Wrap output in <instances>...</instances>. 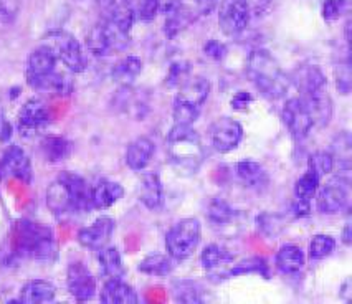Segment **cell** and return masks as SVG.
I'll return each mask as SVG.
<instances>
[{"instance_id":"1","label":"cell","mask_w":352,"mask_h":304,"mask_svg":"<svg viewBox=\"0 0 352 304\" xmlns=\"http://www.w3.org/2000/svg\"><path fill=\"white\" fill-rule=\"evenodd\" d=\"M166 144L172 169L179 175H194L200 169L206 151L199 133L190 124H174Z\"/></svg>"},{"instance_id":"2","label":"cell","mask_w":352,"mask_h":304,"mask_svg":"<svg viewBox=\"0 0 352 304\" xmlns=\"http://www.w3.org/2000/svg\"><path fill=\"white\" fill-rule=\"evenodd\" d=\"M247 73L256 89L268 100H280L289 88V78L267 50H253L248 56Z\"/></svg>"},{"instance_id":"3","label":"cell","mask_w":352,"mask_h":304,"mask_svg":"<svg viewBox=\"0 0 352 304\" xmlns=\"http://www.w3.org/2000/svg\"><path fill=\"white\" fill-rule=\"evenodd\" d=\"M15 243L20 257L36 261H53L56 257V241L53 232L35 221H19L15 228Z\"/></svg>"},{"instance_id":"4","label":"cell","mask_w":352,"mask_h":304,"mask_svg":"<svg viewBox=\"0 0 352 304\" xmlns=\"http://www.w3.org/2000/svg\"><path fill=\"white\" fill-rule=\"evenodd\" d=\"M210 93V81L204 76H189L179 86L174 98L175 124H192L206 105Z\"/></svg>"},{"instance_id":"5","label":"cell","mask_w":352,"mask_h":304,"mask_svg":"<svg viewBox=\"0 0 352 304\" xmlns=\"http://www.w3.org/2000/svg\"><path fill=\"white\" fill-rule=\"evenodd\" d=\"M200 241V221L182 219L169 230L166 237L167 253L174 260H186L197 250Z\"/></svg>"},{"instance_id":"6","label":"cell","mask_w":352,"mask_h":304,"mask_svg":"<svg viewBox=\"0 0 352 304\" xmlns=\"http://www.w3.org/2000/svg\"><path fill=\"white\" fill-rule=\"evenodd\" d=\"M129 43V34L120 30L114 23L108 20H100L96 25L91 27L88 36H86V45L89 52L95 56H108L114 52H120Z\"/></svg>"},{"instance_id":"7","label":"cell","mask_w":352,"mask_h":304,"mask_svg":"<svg viewBox=\"0 0 352 304\" xmlns=\"http://www.w3.org/2000/svg\"><path fill=\"white\" fill-rule=\"evenodd\" d=\"M43 45H47L50 48L53 55L56 56V60H60L67 67L68 72H85L86 58L83 48H81L80 42L72 34L63 30H55L52 34H48Z\"/></svg>"},{"instance_id":"8","label":"cell","mask_w":352,"mask_h":304,"mask_svg":"<svg viewBox=\"0 0 352 304\" xmlns=\"http://www.w3.org/2000/svg\"><path fill=\"white\" fill-rule=\"evenodd\" d=\"M248 0H222L219 6V25L228 36L241 34L250 23Z\"/></svg>"},{"instance_id":"9","label":"cell","mask_w":352,"mask_h":304,"mask_svg":"<svg viewBox=\"0 0 352 304\" xmlns=\"http://www.w3.org/2000/svg\"><path fill=\"white\" fill-rule=\"evenodd\" d=\"M241 139H243V127L233 118H219L210 127L212 146L220 154L236 149Z\"/></svg>"},{"instance_id":"10","label":"cell","mask_w":352,"mask_h":304,"mask_svg":"<svg viewBox=\"0 0 352 304\" xmlns=\"http://www.w3.org/2000/svg\"><path fill=\"white\" fill-rule=\"evenodd\" d=\"M281 119L294 139H305L314 126L302 98H289L281 109Z\"/></svg>"},{"instance_id":"11","label":"cell","mask_w":352,"mask_h":304,"mask_svg":"<svg viewBox=\"0 0 352 304\" xmlns=\"http://www.w3.org/2000/svg\"><path fill=\"white\" fill-rule=\"evenodd\" d=\"M56 56L53 55V52L47 45H40L38 48H35L34 52L28 55L27 60V83L32 86V88L36 89L38 85L47 78L50 73L56 69Z\"/></svg>"},{"instance_id":"12","label":"cell","mask_w":352,"mask_h":304,"mask_svg":"<svg viewBox=\"0 0 352 304\" xmlns=\"http://www.w3.org/2000/svg\"><path fill=\"white\" fill-rule=\"evenodd\" d=\"M349 200V194H347V180L336 179L326 184L321 191L318 192L316 197V207L318 210L324 215H336V213L342 212L344 207L347 205Z\"/></svg>"},{"instance_id":"13","label":"cell","mask_w":352,"mask_h":304,"mask_svg":"<svg viewBox=\"0 0 352 304\" xmlns=\"http://www.w3.org/2000/svg\"><path fill=\"white\" fill-rule=\"evenodd\" d=\"M68 291L78 301H88L96 294V279L83 263L76 261L68 266Z\"/></svg>"},{"instance_id":"14","label":"cell","mask_w":352,"mask_h":304,"mask_svg":"<svg viewBox=\"0 0 352 304\" xmlns=\"http://www.w3.org/2000/svg\"><path fill=\"white\" fill-rule=\"evenodd\" d=\"M19 129L22 134H35L40 129H43L45 126H48V122L52 121L50 111L42 101L38 100H30L22 106V109L19 111Z\"/></svg>"},{"instance_id":"15","label":"cell","mask_w":352,"mask_h":304,"mask_svg":"<svg viewBox=\"0 0 352 304\" xmlns=\"http://www.w3.org/2000/svg\"><path fill=\"white\" fill-rule=\"evenodd\" d=\"M114 232V220L109 217H100L89 227L81 228L78 232V241L88 250H101L108 245L109 238Z\"/></svg>"},{"instance_id":"16","label":"cell","mask_w":352,"mask_h":304,"mask_svg":"<svg viewBox=\"0 0 352 304\" xmlns=\"http://www.w3.org/2000/svg\"><path fill=\"white\" fill-rule=\"evenodd\" d=\"M0 169L3 174H9L12 177L30 182L32 180V164L25 151L19 146H10L3 154Z\"/></svg>"},{"instance_id":"17","label":"cell","mask_w":352,"mask_h":304,"mask_svg":"<svg viewBox=\"0 0 352 304\" xmlns=\"http://www.w3.org/2000/svg\"><path fill=\"white\" fill-rule=\"evenodd\" d=\"M306 108H308L311 118H313V124L327 126L331 118H333V101H331L327 89L322 88L319 91L305 94L302 96Z\"/></svg>"},{"instance_id":"18","label":"cell","mask_w":352,"mask_h":304,"mask_svg":"<svg viewBox=\"0 0 352 304\" xmlns=\"http://www.w3.org/2000/svg\"><path fill=\"white\" fill-rule=\"evenodd\" d=\"M192 20H194V14H192L189 7L177 2V0H172L169 6L166 7L164 34L169 36V39H174V36H177L181 32H184L190 25Z\"/></svg>"},{"instance_id":"19","label":"cell","mask_w":352,"mask_h":304,"mask_svg":"<svg viewBox=\"0 0 352 304\" xmlns=\"http://www.w3.org/2000/svg\"><path fill=\"white\" fill-rule=\"evenodd\" d=\"M289 81H293V83L296 85V88L301 89L302 96H305V94L319 91V89L327 86L324 73L321 72V68L314 67V65H302V67H298L293 72Z\"/></svg>"},{"instance_id":"20","label":"cell","mask_w":352,"mask_h":304,"mask_svg":"<svg viewBox=\"0 0 352 304\" xmlns=\"http://www.w3.org/2000/svg\"><path fill=\"white\" fill-rule=\"evenodd\" d=\"M60 179L63 180L69 188V194H72L73 200V210L86 212L89 210V208H93L91 187H88V184L85 182L83 177H80L78 174H73V172H63V174L60 175Z\"/></svg>"},{"instance_id":"21","label":"cell","mask_w":352,"mask_h":304,"mask_svg":"<svg viewBox=\"0 0 352 304\" xmlns=\"http://www.w3.org/2000/svg\"><path fill=\"white\" fill-rule=\"evenodd\" d=\"M139 199L149 210H159L164 205V187L155 172H147L139 184Z\"/></svg>"},{"instance_id":"22","label":"cell","mask_w":352,"mask_h":304,"mask_svg":"<svg viewBox=\"0 0 352 304\" xmlns=\"http://www.w3.org/2000/svg\"><path fill=\"white\" fill-rule=\"evenodd\" d=\"M154 152V142L149 138H146V135H141V138L134 139L128 146V151H126V164L133 171H144L147 164L153 159Z\"/></svg>"},{"instance_id":"23","label":"cell","mask_w":352,"mask_h":304,"mask_svg":"<svg viewBox=\"0 0 352 304\" xmlns=\"http://www.w3.org/2000/svg\"><path fill=\"white\" fill-rule=\"evenodd\" d=\"M101 301L106 304H136V291L122 279H108L101 291Z\"/></svg>"},{"instance_id":"24","label":"cell","mask_w":352,"mask_h":304,"mask_svg":"<svg viewBox=\"0 0 352 304\" xmlns=\"http://www.w3.org/2000/svg\"><path fill=\"white\" fill-rule=\"evenodd\" d=\"M122 195H124V191L120 184L111 182V180H100L95 187H91V205L98 210H106L116 204Z\"/></svg>"},{"instance_id":"25","label":"cell","mask_w":352,"mask_h":304,"mask_svg":"<svg viewBox=\"0 0 352 304\" xmlns=\"http://www.w3.org/2000/svg\"><path fill=\"white\" fill-rule=\"evenodd\" d=\"M47 205L55 215H65L73 210V200L67 184L60 177L47 188Z\"/></svg>"},{"instance_id":"26","label":"cell","mask_w":352,"mask_h":304,"mask_svg":"<svg viewBox=\"0 0 352 304\" xmlns=\"http://www.w3.org/2000/svg\"><path fill=\"white\" fill-rule=\"evenodd\" d=\"M55 286L50 281L45 279H32L25 283V286L20 291V303L25 304H40V303H50L55 298Z\"/></svg>"},{"instance_id":"27","label":"cell","mask_w":352,"mask_h":304,"mask_svg":"<svg viewBox=\"0 0 352 304\" xmlns=\"http://www.w3.org/2000/svg\"><path fill=\"white\" fill-rule=\"evenodd\" d=\"M98 261H100V268L108 279H122L126 274L124 265H122V258L120 250L116 246H103L98 250Z\"/></svg>"},{"instance_id":"28","label":"cell","mask_w":352,"mask_h":304,"mask_svg":"<svg viewBox=\"0 0 352 304\" xmlns=\"http://www.w3.org/2000/svg\"><path fill=\"white\" fill-rule=\"evenodd\" d=\"M305 263V253L296 245H283L276 254V266L283 274L300 273Z\"/></svg>"},{"instance_id":"29","label":"cell","mask_w":352,"mask_h":304,"mask_svg":"<svg viewBox=\"0 0 352 304\" xmlns=\"http://www.w3.org/2000/svg\"><path fill=\"white\" fill-rule=\"evenodd\" d=\"M142 72V61L138 58V56H126L118 61L111 69V76L113 80L116 81L118 85L122 86H131L134 83V80L141 75Z\"/></svg>"},{"instance_id":"30","label":"cell","mask_w":352,"mask_h":304,"mask_svg":"<svg viewBox=\"0 0 352 304\" xmlns=\"http://www.w3.org/2000/svg\"><path fill=\"white\" fill-rule=\"evenodd\" d=\"M38 91H45L48 94H53V96H69L73 91V80L68 73H61V72H53L48 75L42 83L38 85Z\"/></svg>"},{"instance_id":"31","label":"cell","mask_w":352,"mask_h":304,"mask_svg":"<svg viewBox=\"0 0 352 304\" xmlns=\"http://www.w3.org/2000/svg\"><path fill=\"white\" fill-rule=\"evenodd\" d=\"M174 258L170 254H149L139 263V271L149 276H167L174 270Z\"/></svg>"},{"instance_id":"32","label":"cell","mask_w":352,"mask_h":304,"mask_svg":"<svg viewBox=\"0 0 352 304\" xmlns=\"http://www.w3.org/2000/svg\"><path fill=\"white\" fill-rule=\"evenodd\" d=\"M236 174L243 180L245 184H248L250 187H265L268 184V175L267 171L263 169L261 164L255 161H241L236 164Z\"/></svg>"},{"instance_id":"33","label":"cell","mask_w":352,"mask_h":304,"mask_svg":"<svg viewBox=\"0 0 352 304\" xmlns=\"http://www.w3.org/2000/svg\"><path fill=\"white\" fill-rule=\"evenodd\" d=\"M42 152L48 162H61L68 158L72 152V144L60 135H50L42 141Z\"/></svg>"},{"instance_id":"34","label":"cell","mask_w":352,"mask_h":304,"mask_svg":"<svg viewBox=\"0 0 352 304\" xmlns=\"http://www.w3.org/2000/svg\"><path fill=\"white\" fill-rule=\"evenodd\" d=\"M232 260V253L227 248H223V246L215 243L207 245L204 248L202 254H200V263H202V266L206 270H217L220 266H225L227 263H230Z\"/></svg>"},{"instance_id":"35","label":"cell","mask_w":352,"mask_h":304,"mask_svg":"<svg viewBox=\"0 0 352 304\" xmlns=\"http://www.w3.org/2000/svg\"><path fill=\"white\" fill-rule=\"evenodd\" d=\"M172 294L175 301L181 303H202V287L190 279H177L172 283Z\"/></svg>"},{"instance_id":"36","label":"cell","mask_w":352,"mask_h":304,"mask_svg":"<svg viewBox=\"0 0 352 304\" xmlns=\"http://www.w3.org/2000/svg\"><path fill=\"white\" fill-rule=\"evenodd\" d=\"M134 19L141 22H151L161 10V0H124Z\"/></svg>"},{"instance_id":"37","label":"cell","mask_w":352,"mask_h":304,"mask_svg":"<svg viewBox=\"0 0 352 304\" xmlns=\"http://www.w3.org/2000/svg\"><path fill=\"white\" fill-rule=\"evenodd\" d=\"M318 188H319V177L316 174H313V172L308 171L306 174H302L301 177L296 180V184H294V197H296V199L306 200V202H311L313 197L316 195Z\"/></svg>"},{"instance_id":"38","label":"cell","mask_w":352,"mask_h":304,"mask_svg":"<svg viewBox=\"0 0 352 304\" xmlns=\"http://www.w3.org/2000/svg\"><path fill=\"white\" fill-rule=\"evenodd\" d=\"M334 167H336V162H334L333 154L327 151L314 152L308 161V171L313 172V174H316L319 179H321L322 175L331 174V172L334 171Z\"/></svg>"},{"instance_id":"39","label":"cell","mask_w":352,"mask_h":304,"mask_svg":"<svg viewBox=\"0 0 352 304\" xmlns=\"http://www.w3.org/2000/svg\"><path fill=\"white\" fill-rule=\"evenodd\" d=\"M336 248V240L331 235H324V233H319V235L313 237L309 243V257L311 260H324L334 252Z\"/></svg>"},{"instance_id":"40","label":"cell","mask_w":352,"mask_h":304,"mask_svg":"<svg viewBox=\"0 0 352 304\" xmlns=\"http://www.w3.org/2000/svg\"><path fill=\"white\" fill-rule=\"evenodd\" d=\"M233 217H235L233 208L222 199L212 200L210 205H208V219H210L212 224L225 225L232 221Z\"/></svg>"},{"instance_id":"41","label":"cell","mask_w":352,"mask_h":304,"mask_svg":"<svg viewBox=\"0 0 352 304\" xmlns=\"http://www.w3.org/2000/svg\"><path fill=\"white\" fill-rule=\"evenodd\" d=\"M189 78V63L187 61H175L170 65L169 73H167V86H181L184 81Z\"/></svg>"},{"instance_id":"42","label":"cell","mask_w":352,"mask_h":304,"mask_svg":"<svg viewBox=\"0 0 352 304\" xmlns=\"http://www.w3.org/2000/svg\"><path fill=\"white\" fill-rule=\"evenodd\" d=\"M245 273H261L265 276H268V266L265 260L261 258H252V260H247L240 265H236L235 268H232L230 274H245Z\"/></svg>"},{"instance_id":"43","label":"cell","mask_w":352,"mask_h":304,"mask_svg":"<svg viewBox=\"0 0 352 304\" xmlns=\"http://www.w3.org/2000/svg\"><path fill=\"white\" fill-rule=\"evenodd\" d=\"M22 0H0V23L9 25L19 17Z\"/></svg>"},{"instance_id":"44","label":"cell","mask_w":352,"mask_h":304,"mask_svg":"<svg viewBox=\"0 0 352 304\" xmlns=\"http://www.w3.org/2000/svg\"><path fill=\"white\" fill-rule=\"evenodd\" d=\"M346 7V0H324L322 3V17L327 22H333V20L341 17Z\"/></svg>"},{"instance_id":"45","label":"cell","mask_w":352,"mask_h":304,"mask_svg":"<svg viewBox=\"0 0 352 304\" xmlns=\"http://www.w3.org/2000/svg\"><path fill=\"white\" fill-rule=\"evenodd\" d=\"M336 78H338V89L342 94H349L351 91V69H349V61H346L344 65H338L336 68Z\"/></svg>"},{"instance_id":"46","label":"cell","mask_w":352,"mask_h":304,"mask_svg":"<svg viewBox=\"0 0 352 304\" xmlns=\"http://www.w3.org/2000/svg\"><path fill=\"white\" fill-rule=\"evenodd\" d=\"M204 55L214 61H222L227 56V47L222 42H219V40H208L204 45Z\"/></svg>"},{"instance_id":"47","label":"cell","mask_w":352,"mask_h":304,"mask_svg":"<svg viewBox=\"0 0 352 304\" xmlns=\"http://www.w3.org/2000/svg\"><path fill=\"white\" fill-rule=\"evenodd\" d=\"M252 102H253L252 94L247 93V91H239V93H235V96L232 98L230 105H232L233 109L245 111V109H248V106L252 105Z\"/></svg>"},{"instance_id":"48","label":"cell","mask_w":352,"mask_h":304,"mask_svg":"<svg viewBox=\"0 0 352 304\" xmlns=\"http://www.w3.org/2000/svg\"><path fill=\"white\" fill-rule=\"evenodd\" d=\"M194 9L200 15H210L219 6V0H192Z\"/></svg>"},{"instance_id":"49","label":"cell","mask_w":352,"mask_h":304,"mask_svg":"<svg viewBox=\"0 0 352 304\" xmlns=\"http://www.w3.org/2000/svg\"><path fill=\"white\" fill-rule=\"evenodd\" d=\"M309 204L311 202H306V200H301V199H296V197H294V202H293V212H294V215H298V217H306V215H309Z\"/></svg>"},{"instance_id":"50","label":"cell","mask_w":352,"mask_h":304,"mask_svg":"<svg viewBox=\"0 0 352 304\" xmlns=\"http://www.w3.org/2000/svg\"><path fill=\"white\" fill-rule=\"evenodd\" d=\"M10 135H12L10 122L2 116V118H0V141H2V142L9 141Z\"/></svg>"},{"instance_id":"51","label":"cell","mask_w":352,"mask_h":304,"mask_svg":"<svg viewBox=\"0 0 352 304\" xmlns=\"http://www.w3.org/2000/svg\"><path fill=\"white\" fill-rule=\"evenodd\" d=\"M351 225L347 224L346 227H344V232H342V241L344 245H351Z\"/></svg>"},{"instance_id":"52","label":"cell","mask_w":352,"mask_h":304,"mask_svg":"<svg viewBox=\"0 0 352 304\" xmlns=\"http://www.w3.org/2000/svg\"><path fill=\"white\" fill-rule=\"evenodd\" d=\"M349 30H351V22L346 23V42L349 43L351 42V35H349Z\"/></svg>"},{"instance_id":"53","label":"cell","mask_w":352,"mask_h":304,"mask_svg":"<svg viewBox=\"0 0 352 304\" xmlns=\"http://www.w3.org/2000/svg\"><path fill=\"white\" fill-rule=\"evenodd\" d=\"M263 2H270V0H263Z\"/></svg>"}]
</instances>
